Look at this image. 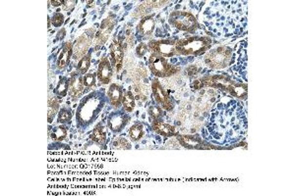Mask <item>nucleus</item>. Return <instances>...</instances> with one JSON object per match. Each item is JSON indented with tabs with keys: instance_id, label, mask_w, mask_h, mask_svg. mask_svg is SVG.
Wrapping results in <instances>:
<instances>
[{
	"instance_id": "bb28decb",
	"label": "nucleus",
	"mask_w": 295,
	"mask_h": 196,
	"mask_svg": "<svg viewBox=\"0 0 295 196\" xmlns=\"http://www.w3.org/2000/svg\"><path fill=\"white\" fill-rule=\"evenodd\" d=\"M59 110V102L55 97H52L48 101V123H51L54 116L57 114Z\"/></svg>"
},
{
	"instance_id": "0eeeda50",
	"label": "nucleus",
	"mask_w": 295,
	"mask_h": 196,
	"mask_svg": "<svg viewBox=\"0 0 295 196\" xmlns=\"http://www.w3.org/2000/svg\"><path fill=\"white\" fill-rule=\"evenodd\" d=\"M176 40L174 39H160V40H154L148 44V47L156 54L169 58L177 54L175 48Z\"/></svg>"
},
{
	"instance_id": "393cba45",
	"label": "nucleus",
	"mask_w": 295,
	"mask_h": 196,
	"mask_svg": "<svg viewBox=\"0 0 295 196\" xmlns=\"http://www.w3.org/2000/svg\"><path fill=\"white\" fill-rule=\"evenodd\" d=\"M91 62H92V54L91 53H89V54L85 55L83 58H81L78 65H77L78 72L82 75H86V73L90 69Z\"/></svg>"
},
{
	"instance_id": "7c9ffc66",
	"label": "nucleus",
	"mask_w": 295,
	"mask_h": 196,
	"mask_svg": "<svg viewBox=\"0 0 295 196\" xmlns=\"http://www.w3.org/2000/svg\"><path fill=\"white\" fill-rule=\"evenodd\" d=\"M148 113L149 115L155 119V120H157L159 118H161L162 116V111H161V108H159L158 106H151L149 109H148Z\"/></svg>"
},
{
	"instance_id": "6ab92c4d",
	"label": "nucleus",
	"mask_w": 295,
	"mask_h": 196,
	"mask_svg": "<svg viewBox=\"0 0 295 196\" xmlns=\"http://www.w3.org/2000/svg\"><path fill=\"white\" fill-rule=\"evenodd\" d=\"M155 27H156L155 16L154 15H148V16L144 17L139 22V24L137 26V29H138V32L143 36H150L155 31Z\"/></svg>"
},
{
	"instance_id": "aec40b11",
	"label": "nucleus",
	"mask_w": 295,
	"mask_h": 196,
	"mask_svg": "<svg viewBox=\"0 0 295 196\" xmlns=\"http://www.w3.org/2000/svg\"><path fill=\"white\" fill-rule=\"evenodd\" d=\"M226 91H228L232 96L236 97V98H239L241 100H244L246 99L247 97V85L246 84H238L236 82H232Z\"/></svg>"
},
{
	"instance_id": "72a5a7b5",
	"label": "nucleus",
	"mask_w": 295,
	"mask_h": 196,
	"mask_svg": "<svg viewBox=\"0 0 295 196\" xmlns=\"http://www.w3.org/2000/svg\"><path fill=\"white\" fill-rule=\"evenodd\" d=\"M75 3H76V1H64L62 8H63V10H66V11L72 10L73 7L75 6Z\"/></svg>"
},
{
	"instance_id": "c85d7f7f",
	"label": "nucleus",
	"mask_w": 295,
	"mask_h": 196,
	"mask_svg": "<svg viewBox=\"0 0 295 196\" xmlns=\"http://www.w3.org/2000/svg\"><path fill=\"white\" fill-rule=\"evenodd\" d=\"M112 145H113V148L121 149V150H127V149L131 148L130 143L124 138H117V139H115L114 142H113V143H112Z\"/></svg>"
},
{
	"instance_id": "f8f14e48",
	"label": "nucleus",
	"mask_w": 295,
	"mask_h": 196,
	"mask_svg": "<svg viewBox=\"0 0 295 196\" xmlns=\"http://www.w3.org/2000/svg\"><path fill=\"white\" fill-rule=\"evenodd\" d=\"M97 75L99 83L102 85H108L111 82L113 71H112L110 61L108 60L107 57H103L100 60Z\"/></svg>"
},
{
	"instance_id": "423d86ee",
	"label": "nucleus",
	"mask_w": 295,
	"mask_h": 196,
	"mask_svg": "<svg viewBox=\"0 0 295 196\" xmlns=\"http://www.w3.org/2000/svg\"><path fill=\"white\" fill-rule=\"evenodd\" d=\"M228 77L222 75H215V76H207L200 80L194 82V89L196 90L201 89L203 88H214L226 90L228 86L232 83Z\"/></svg>"
},
{
	"instance_id": "b1692460",
	"label": "nucleus",
	"mask_w": 295,
	"mask_h": 196,
	"mask_svg": "<svg viewBox=\"0 0 295 196\" xmlns=\"http://www.w3.org/2000/svg\"><path fill=\"white\" fill-rule=\"evenodd\" d=\"M129 137L132 142H139L144 137V126L140 123L134 124L129 129Z\"/></svg>"
},
{
	"instance_id": "f3484780",
	"label": "nucleus",
	"mask_w": 295,
	"mask_h": 196,
	"mask_svg": "<svg viewBox=\"0 0 295 196\" xmlns=\"http://www.w3.org/2000/svg\"><path fill=\"white\" fill-rule=\"evenodd\" d=\"M107 96L109 98V103L114 107L118 108L122 103V97H123V89L121 86L118 84H111L108 91Z\"/></svg>"
},
{
	"instance_id": "9d476101",
	"label": "nucleus",
	"mask_w": 295,
	"mask_h": 196,
	"mask_svg": "<svg viewBox=\"0 0 295 196\" xmlns=\"http://www.w3.org/2000/svg\"><path fill=\"white\" fill-rule=\"evenodd\" d=\"M130 121V116L124 112L117 111L110 114L107 121V126L114 133H119L127 125Z\"/></svg>"
},
{
	"instance_id": "c756f323",
	"label": "nucleus",
	"mask_w": 295,
	"mask_h": 196,
	"mask_svg": "<svg viewBox=\"0 0 295 196\" xmlns=\"http://www.w3.org/2000/svg\"><path fill=\"white\" fill-rule=\"evenodd\" d=\"M50 21H51V24H52L53 27H56V28L61 27L63 25V23H64V15L62 13H60V12H56L52 16V18L50 19Z\"/></svg>"
},
{
	"instance_id": "2f4dec72",
	"label": "nucleus",
	"mask_w": 295,
	"mask_h": 196,
	"mask_svg": "<svg viewBox=\"0 0 295 196\" xmlns=\"http://www.w3.org/2000/svg\"><path fill=\"white\" fill-rule=\"evenodd\" d=\"M83 83L86 88L96 87V76L94 74H86L83 78Z\"/></svg>"
},
{
	"instance_id": "473e14b6",
	"label": "nucleus",
	"mask_w": 295,
	"mask_h": 196,
	"mask_svg": "<svg viewBox=\"0 0 295 196\" xmlns=\"http://www.w3.org/2000/svg\"><path fill=\"white\" fill-rule=\"evenodd\" d=\"M148 45L146 44V43H144V42H142V43H140L138 46H137V48H136V55L139 57V58H142V57H144L145 56V54L147 53V51H148Z\"/></svg>"
},
{
	"instance_id": "a878e982",
	"label": "nucleus",
	"mask_w": 295,
	"mask_h": 196,
	"mask_svg": "<svg viewBox=\"0 0 295 196\" xmlns=\"http://www.w3.org/2000/svg\"><path fill=\"white\" fill-rule=\"evenodd\" d=\"M68 87H69V81L67 78L63 77L59 81L56 89H55V92L57 95H59L60 97H64L66 96L67 92H68Z\"/></svg>"
},
{
	"instance_id": "a211bd4d",
	"label": "nucleus",
	"mask_w": 295,
	"mask_h": 196,
	"mask_svg": "<svg viewBox=\"0 0 295 196\" xmlns=\"http://www.w3.org/2000/svg\"><path fill=\"white\" fill-rule=\"evenodd\" d=\"M72 56H73V45L70 41H67L64 44V46H63V48H62V50H61L60 54H59V57L57 59L58 69L62 70L65 67H67V65L69 64L70 59H71Z\"/></svg>"
},
{
	"instance_id": "cd10ccee",
	"label": "nucleus",
	"mask_w": 295,
	"mask_h": 196,
	"mask_svg": "<svg viewBox=\"0 0 295 196\" xmlns=\"http://www.w3.org/2000/svg\"><path fill=\"white\" fill-rule=\"evenodd\" d=\"M72 119V112L71 110L67 108H62L60 111H59L58 118H57V123L59 124H65L67 122H70Z\"/></svg>"
},
{
	"instance_id": "6e6552de",
	"label": "nucleus",
	"mask_w": 295,
	"mask_h": 196,
	"mask_svg": "<svg viewBox=\"0 0 295 196\" xmlns=\"http://www.w3.org/2000/svg\"><path fill=\"white\" fill-rule=\"evenodd\" d=\"M152 90H153V94H154V97H155L157 103L159 104L162 109H164L165 111L173 110L174 103L158 80L156 79L153 81Z\"/></svg>"
},
{
	"instance_id": "39448f33",
	"label": "nucleus",
	"mask_w": 295,
	"mask_h": 196,
	"mask_svg": "<svg viewBox=\"0 0 295 196\" xmlns=\"http://www.w3.org/2000/svg\"><path fill=\"white\" fill-rule=\"evenodd\" d=\"M149 69L158 78H168L175 75L180 69L174 67L169 64L164 57H161L156 53H152L149 59Z\"/></svg>"
},
{
	"instance_id": "dca6fc26",
	"label": "nucleus",
	"mask_w": 295,
	"mask_h": 196,
	"mask_svg": "<svg viewBox=\"0 0 295 196\" xmlns=\"http://www.w3.org/2000/svg\"><path fill=\"white\" fill-rule=\"evenodd\" d=\"M84 87L85 86L83 83V79L80 76L73 74L71 79H69V87H68L69 95L74 100L79 98L84 92Z\"/></svg>"
},
{
	"instance_id": "9b49d317",
	"label": "nucleus",
	"mask_w": 295,
	"mask_h": 196,
	"mask_svg": "<svg viewBox=\"0 0 295 196\" xmlns=\"http://www.w3.org/2000/svg\"><path fill=\"white\" fill-rule=\"evenodd\" d=\"M110 57L116 72H120V70L122 69V63L124 58V49L120 41L114 39L110 44Z\"/></svg>"
},
{
	"instance_id": "f257e3e1",
	"label": "nucleus",
	"mask_w": 295,
	"mask_h": 196,
	"mask_svg": "<svg viewBox=\"0 0 295 196\" xmlns=\"http://www.w3.org/2000/svg\"><path fill=\"white\" fill-rule=\"evenodd\" d=\"M103 105L104 101L101 93L95 91L88 95L84 100H82L78 107L76 114L78 124L81 125H90L98 118Z\"/></svg>"
},
{
	"instance_id": "4be33fe9",
	"label": "nucleus",
	"mask_w": 295,
	"mask_h": 196,
	"mask_svg": "<svg viewBox=\"0 0 295 196\" xmlns=\"http://www.w3.org/2000/svg\"><path fill=\"white\" fill-rule=\"evenodd\" d=\"M122 105H123V109L126 112L131 113V112L134 111V109L136 107V103H135L134 95H133V93L130 90H127V91L123 92Z\"/></svg>"
},
{
	"instance_id": "20e7f679",
	"label": "nucleus",
	"mask_w": 295,
	"mask_h": 196,
	"mask_svg": "<svg viewBox=\"0 0 295 196\" xmlns=\"http://www.w3.org/2000/svg\"><path fill=\"white\" fill-rule=\"evenodd\" d=\"M232 57V50L227 46H219L205 55V62L209 67L213 69L226 68Z\"/></svg>"
},
{
	"instance_id": "1a4fd4ad",
	"label": "nucleus",
	"mask_w": 295,
	"mask_h": 196,
	"mask_svg": "<svg viewBox=\"0 0 295 196\" xmlns=\"http://www.w3.org/2000/svg\"><path fill=\"white\" fill-rule=\"evenodd\" d=\"M94 30L90 29L75 41V45L73 46V58L75 60H79L86 55V52L92 44Z\"/></svg>"
},
{
	"instance_id": "ddd939ff",
	"label": "nucleus",
	"mask_w": 295,
	"mask_h": 196,
	"mask_svg": "<svg viewBox=\"0 0 295 196\" xmlns=\"http://www.w3.org/2000/svg\"><path fill=\"white\" fill-rule=\"evenodd\" d=\"M114 25H115V21L110 18H107L102 22L98 33L96 35V39H95V42L97 45L96 48H98V46H101L107 40L110 33L113 30Z\"/></svg>"
},
{
	"instance_id": "f03ea898",
	"label": "nucleus",
	"mask_w": 295,
	"mask_h": 196,
	"mask_svg": "<svg viewBox=\"0 0 295 196\" xmlns=\"http://www.w3.org/2000/svg\"><path fill=\"white\" fill-rule=\"evenodd\" d=\"M212 46V39L208 36H189L176 40L177 54L199 56L206 53Z\"/></svg>"
},
{
	"instance_id": "5701e85b",
	"label": "nucleus",
	"mask_w": 295,
	"mask_h": 196,
	"mask_svg": "<svg viewBox=\"0 0 295 196\" xmlns=\"http://www.w3.org/2000/svg\"><path fill=\"white\" fill-rule=\"evenodd\" d=\"M91 140L94 141L95 143H98V144H102L105 143L106 141V133L105 129L102 125H98L95 127V129L93 130V133L91 135Z\"/></svg>"
},
{
	"instance_id": "4468645a",
	"label": "nucleus",
	"mask_w": 295,
	"mask_h": 196,
	"mask_svg": "<svg viewBox=\"0 0 295 196\" xmlns=\"http://www.w3.org/2000/svg\"><path fill=\"white\" fill-rule=\"evenodd\" d=\"M152 127L156 133H157L158 135L165 137V138H171V137H175L178 135V132H177V129L174 125L163 123L158 120H155L153 122Z\"/></svg>"
},
{
	"instance_id": "7ed1b4c3",
	"label": "nucleus",
	"mask_w": 295,
	"mask_h": 196,
	"mask_svg": "<svg viewBox=\"0 0 295 196\" xmlns=\"http://www.w3.org/2000/svg\"><path fill=\"white\" fill-rule=\"evenodd\" d=\"M168 21L175 29L187 33H194L199 28L197 18L192 13L184 10L173 11L169 15Z\"/></svg>"
},
{
	"instance_id": "412c9836",
	"label": "nucleus",
	"mask_w": 295,
	"mask_h": 196,
	"mask_svg": "<svg viewBox=\"0 0 295 196\" xmlns=\"http://www.w3.org/2000/svg\"><path fill=\"white\" fill-rule=\"evenodd\" d=\"M50 138L52 141L55 142H62L65 140L67 137V127L63 125H57L52 128L51 133H50Z\"/></svg>"
},
{
	"instance_id": "f704fd0d",
	"label": "nucleus",
	"mask_w": 295,
	"mask_h": 196,
	"mask_svg": "<svg viewBox=\"0 0 295 196\" xmlns=\"http://www.w3.org/2000/svg\"><path fill=\"white\" fill-rule=\"evenodd\" d=\"M63 2L62 0H52V1H50V3L53 5V6H59V5H63Z\"/></svg>"
},
{
	"instance_id": "2eb2a0df",
	"label": "nucleus",
	"mask_w": 295,
	"mask_h": 196,
	"mask_svg": "<svg viewBox=\"0 0 295 196\" xmlns=\"http://www.w3.org/2000/svg\"><path fill=\"white\" fill-rule=\"evenodd\" d=\"M177 140H178L179 143L189 149H200L204 148V141L199 136H193V135H182V136H177Z\"/></svg>"
}]
</instances>
